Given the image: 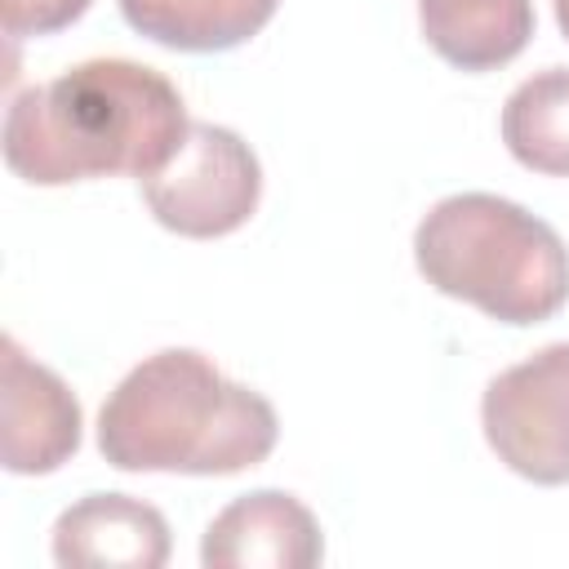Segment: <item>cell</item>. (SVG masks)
<instances>
[{
  "mask_svg": "<svg viewBox=\"0 0 569 569\" xmlns=\"http://www.w3.org/2000/svg\"><path fill=\"white\" fill-rule=\"evenodd\" d=\"M480 427L498 462L533 485H569V342H551L502 369L480 400Z\"/></svg>",
  "mask_w": 569,
  "mask_h": 569,
  "instance_id": "5b68a950",
  "label": "cell"
},
{
  "mask_svg": "<svg viewBox=\"0 0 569 569\" xmlns=\"http://www.w3.org/2000/svg\"><path fill=\"white\" fill-rule=\"evenodd\" d=\"M280 0H120L124 22L182 53H222L258 36Z\"/></svg>",
  "mask_w": 569,
  "mask_h": 569,
  "instance_id": "30bf717a",
  "label": "cell"
},
{
  "mask_svg": "<svg viewBox=\"0 0 569 569\" xmlns=\"http://www.w3.org/2000/svg\"><path fill=\"white\" fill-rule=\"evenodd\" d=\"M325 560L320 520L284 489H253L222 507L200 542L204 569H311Z\"/></svg>",
  "mask_w": 569,
  "mask_h": 569,
  "instance_id": "52a82bcc",
  "label": "cell"
},
{
  "mask_svg": "<svg viewBox=\"0 0 569 569\" xmlns=\"http://www.w3.org/2000/svg\"><path fill=\"white\" fill-rule=\"evenodd\" d=\"M0 458L13 476H49L80 449V400L31 360L18 338H0Z\"/></svg>",
  "mask_w": 569,
  "mask_h": 569,
  "instance_id": "8992f818",
  "label": "cell"
},
{
  "mask_svg": "<svg viewBox=\"0 0 569 569\" xmlns=\"http://www.w3.org/2000/svg\"><path fill=\"white\" fill-rule=\"evenodd\" d=\"M507 151L547 178H569V67L533 71L502 102Z\"/></svg>",
  "mask_w": 569,
  "mask_h": 569,
  "instance_id": "8fae6325",
  "label": "cell"
},
{
  "mask_svg": "<svg viewBox=\"0 0 569 569\" xmlns=\"http://www.w3.org/2000/svg\"><path fill=\"white\" fill-rule=\"evenodd\" d=\"M169 547V520L129 493H89L53 525V560L62 569H160Z\"/></svg>",
  "mask_w": 569,
  "mask_h": 569,
  "instance_id": "ba28073f",
  "label": "cell"
},
{
  "mask_svg": "<svg viewBox=\"0 0 569 569\" xmlns=\"http://www.w3.org/2000/svg\"><path fill=\"white\" fill-rule=\"evenodd\" d=\"M142 200L160 227L187 240H218L253 218L262 200V164L240 133L191 120L169 164L142 178Z\"/></svg>",
  "mask_w": 569,
  "mask_h": 569,
  "instance_id": "277c9868",
  "label": "cell"
},
{
  "mask_svg": "<svg viewBox=\"0 0 569 569\" xmlns=\"http://www.w3.org/2000/svg\"><path fill=\"white\" fill-rule=\"evenodd\" d=\"M556 22H560V36L569 40V0H556Z\"/></svg>",
  "mask_w": 569,
  "mask_h": 569,
  "instance_id": "4fadbf2b",
  "label": "cell"
},
{
  "mask_svg": "<svg viewBox=\"0 0 569 569\" xmlns=\"http://www.w3.org/2000/svg\"><path fill=\"white\" fill-rule=\"evenodd\" d=\"M427 44L458 71H493L533 40V0H418Z\"/></svg>",
  "mask_w": 569,
  "mask_h": 569,
  "instance_id": "9c48e42d",
  "label": "cell"
},
{
  "mask_svg": "<svg viewBox=\"0 0 569 569\" xmlns=\"http://www.w3.org/2000/svg\"><path fill=\"white\" fill-rule=\"evenodd\" d=\"M280 440L267 396L231 382L209 356L169 347L133 365L98 413V449L120 471L236 476Z\"/></svg>",
  "mask_w": 569,
  "mask_h": 569,
  "instance_id": "7a4b0ae2",
  "label": "cell"
},
{
  "mask_svg": "<svg viewBox=\"0 0 569 569\" xmlns=\"http://www.w3.org/2000/svg\"><path fill=\"white\" fill-rule=\"evenodd\" d=\"M93 0H0V22L9 36H53L84 18Z\"/></svg>",
  "mask_w": 569,
  "mask_h": 569,
  "instance_id": "7c38bea8",
  "label": "cell"
},
{
  "mask_svg": "<svg viewBox=\"0 0 569 569\" xmlns=\"http://www.w3.org/2000/svg\"><path fill=\"white\" fill-rule=\"evenodd\" d=\"M422 280L498 325H542L569 302V249L551 222L493 191L431 204L413 231Z\"/></svg>",
  "mask_w": 569,
  "mask_h": 569,
  "instance_id": "3957f363",
  "label": "cell"
},
{
  "mask_svg": "<svg viewBox=\"0 0 569 569\" xmlns=\"http://www.w3.org/2000/svg\"><path fill=\"white\" fill-rule=\"evenodd\" d=\"M191 120L169 76L129 58H89L13 93L4 164L31 187L89 178H151L182 147Z\"/></svg>",
  "mask_w": 569,
  "mask_h": 569,
  "instance_id": "6da1fadb",
  "label": "cell"
}]
</instances>
